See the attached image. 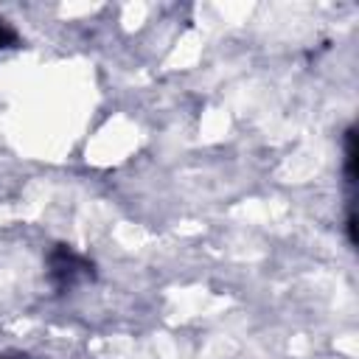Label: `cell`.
I'll return each instance as SVG.
<instances>
[{"label": "cell", "mask_w": 359, "mask_h": 359, "mask_svg": "<svg viewBox=\"0 0 359 359\" xmlns=\"http://www.w3.org/2000/svg\"><path fill=\"white\" fill-rule=\"evenodd\" d=\"M48 278L56 292H70L79 283H87L95 278V266L90 258L76 252L70 244H56L48 252Z\"/></svg>", "instance_id": "obj_1"}, {"label": "cell", "mask_w": 359, "mask_h": 359, "mask_svg": "<svg viewBox=\"0 0 359 359\" xmlns=\"http://www.w3.org/2000/svg\"><path fill=\"white\" fill-rule=\"evenodd\" d=\"M17 42H20V39H17V34H14L3 20H0V50H3V48H14Z\"/></svg>", "instance_id": "obj_2"}]
</instances>
